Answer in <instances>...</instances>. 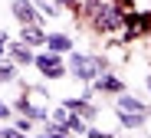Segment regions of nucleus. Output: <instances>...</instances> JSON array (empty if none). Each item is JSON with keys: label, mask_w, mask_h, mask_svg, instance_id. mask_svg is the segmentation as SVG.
<instances>
[{"label": "nucleus", "mask_w": 151, "mask_h": 138, "mask_svg": "<svg viewBox=\"0 0 151 138\" xmlns=\"http://www.w3.org/2000/svg\"><path fill=\"white\" fill-rule=\"evenodd\" d=\"M69 69H72V76L79 82H95L109 69V59L105 56H82V53H72L69 56Z\"/></svg>", "instance_id": "1"}, {"label": "nucleus", "mask_w": 151, "mask_h": 138, "mask_svg": "<svg viewBox=\"0 0 151 138\" xmlns=\"http://www.w3.org/2000/svg\"><path fill=\"white\" fill-rule=\"evenodd\" d=\"M125 23H128L125 7H122V4H118V7H115V4H105V0H102V7H99V13L92 17V26H95L99 33H118Z\"/></svg>", "instance_id": "2"}, {"label": "nucleus", "mask_w": 151, "mask_h": 138, "mask_svg": "<svg viewBox=\"0 0 151 138\" xmlns=\"http://www.w3.org/2000/svg\"><path fill=\"white\" fill-rule=\"evenodd\" d=\"M46 79H63V72H66V66H63V59H59V53H36V63H33Z\"/></svg>", "instance_id": "3"}, {"label": "nucleus", "mask_w": 151, "mask_h": 138, "mask_svg": "<svg viewBox=\"0 0 151 138\" xmlns=\"http://www.w3.org/2000/svg\"><path fill=\"white\" fill-rule=\"evenodd\" d=\"M13 17L20 20V23H43V10H36V4L33 0H13Z\"/></svg>", "instance_id": "4"}, {"label": "nucleus", "mask_w": 151, "mask_h": 138, "mask_svg": "<svg viewBox=\"0 0 151 138\" xmlns=\"http://www.w3.org/2000/svg\"><path fill=\"white\" fill-rule=\"evenodd\" d=\"M92 89H99V92H115V95H122L125 92V82L118 79V76H112V72H102L95 79V86Z\"/></svg>", "instance_id": "5"}, {"label": "nucleus", "mask_w": 151, "mask_h": 138, "mask_svg": "<svg viewBox=\"0 0 151 138\" xmlns=\"http://www.w3.org/2000/svg\"><path fill=\"white\" fill-rule=\"evenodd\" d=\"M23 43H30V46H46V43H49V33H43L40 23H23Z\"/></svg>", "instance_id": "6"}, {"label": "nucleus", "mask_w": 151, "mask_h": 138, "mask_svg": "<svg viewBox=\"0 0 151 138\" xmlns=\"http://www.w3.org/2000/svg\"><path fill=\"white\" fill-rule=\"evenodd\" d=\"M148 115H151V112H128V108H122V112H118V122H122L125 128H141V125L148 122Z\"/></svg>", "instance_id": "7"}, {"label": "nucleus", "mask_w": 151, "mask_h": 138, "mask_svg": "<svg viewBox=\"0 0 151 138\" xmlns=\"http://www.w3.org/2000/svg\"><path fill=\"white\" fill-rule=\"evenodd\" d=\"M17 108H20V115H30L33 122H46V108H40V105H33L27 95H23L20 102H17Z\"/></svg>", "instance_id": "8"}, {"label": "nucleus", "mask_w": 151, "mask_h": 138, "mask_svg": "<svg viewBox=\"0 0 151 138\" xmlns=\"http://www.w3.org/2000/svg\"><path fill=\"white\" fill-rule=\"evenodd\" d=\"M7 53L17 63H36V56L30 53V43H7Z\"/></svg>", "instance_id": "9"}, {"label": "nucleus", "mask_w": 151, "mask_h": 138, "mask_svg": "<svg viewBox=\"0 0 151 138\" xmlns=\"http://www.w3.org/2000/svg\"><path fill=\"white\" fill-rule=\"evenodd\" d=\"M118 108H128V112H151V108L141 102V99H135V95H118Z\"/></svg>", "instance_id": "10"}, {"label": "nucleus", "mask_w": 151, "mask_h": 138, "mask_svg": "<svg viewBox=\"0 0 151 138\" xmlns=\"http://www.w3.org/2000/svg\"><path fill=\"white\" fill-rule=\"evenodd\" d=\"M53 53H69L72 49V40L69 36H63V33H49V43H46Z\"/></svg>", "instance_id": "11"}, {"label": "nucleus", "mask_w": 151, "mask_h": 138, "mask_svg": "<svg viewBox=\"0 0 151 138\" xmlns=\"http://www.w3.org/2000/svg\"><path fill=\"white\" fill-rule=\"evenodd\" d=\"M43 131H46L49 138H63V135H72V131H69L63 122H56V118H53V122H43Z\"/></svg>", "instance_id": "12"}, {"label": "nucleus", "mask_w": 151, "mask_h": 138, "mask_svg": "<svg viewBox=\"0 0 151 138\" xmlns=\"http://www.w3.org/2000/svg\"><path fill=\"white\" fill-rule=\"evenodd\" d=\"M66 128L72 131V135H86L89 128H86V118L79 115V112H76V115H69V122H66Z\"/></svg>", "instance_id": "13"}, {"label": "nucleus", "mask_w": 151, "mask_h": 138, "mask_svg": "<svg viewBox=\"0 0 151 138\" xmlns=\"http://www.w3.org/2000/svg\"><path fill=\"white\" fill-rule=\"evenodd\" d=\"M99 7H102V0H79V13H82V17H89V20L99 13Z\"/></svg>", "instance_id": "14"}, {"label": "nucleus", "mask_w": 151, "mask_h": 138, "mask_svg": "<svg viewBox=\"0 0 151 138\" xmlns=\"http://www.w3.org/2000/svg\"><path fill=\"white\" fill-rule=\"evenodd\" d=\"M13 76H17L13 63H4V66H0V79H4V86H7V82H13Z\"/></svg>", "instance_id": "15"}, {"label": "nucleus", "mask_w": 151, "mask_h": 138, "mask_svg": "<svg viewBox=\"0 0 151 138\" xmlns=\"http://www.w3.org/2000/svg\"><path fill=\"white\" fill-rule=\"evenodd\" d=\"M56 4H59V7H76V10H79V0H56Z\"/></svg>", "instance_id": "16"}]
</instances>
